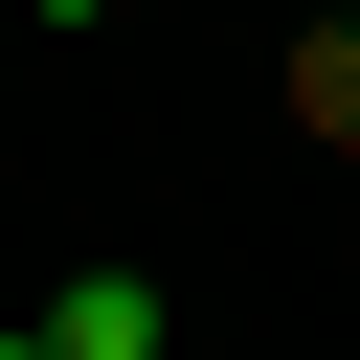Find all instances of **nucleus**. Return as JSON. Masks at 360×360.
<instances>
[{
  "label": "nucleus",
  "instance_id": "f257e3e1",
  "mask_svg": "<svg viewBox=\"0 0 360 360\" xmlns=\"http://www.w3.org/2000/svg\"><path fill=\"white\" fill-rule=\"evenodd\" d=\"M45 360H158V292H135V270H68V292H45Z\"/></svg>",
  "mask_w": 360,
  "mask_h": 360
},
{
  "label": "nucleus",
  "instance_id": "f03ea898",
  "mask_svg": "<svg viewBox=\"0 0 360 360\" xmlns=\"http://www.w3.org/2000/svg\"><path fill=\"white\" fill-rule=\"evenodd\" d=\"M0 360H45V338H0Z\"/></svg>",
  "mask_w": 360,
  "mask_h": 360
}]
</instances>
